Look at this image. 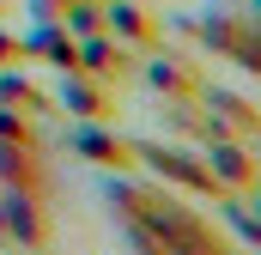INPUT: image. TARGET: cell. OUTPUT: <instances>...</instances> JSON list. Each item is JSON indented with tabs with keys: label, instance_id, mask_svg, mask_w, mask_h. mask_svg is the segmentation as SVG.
Segmentation results:
<instances>
[{
	"label": "cell",
	"instance_id": "obj_8",
	"mask_svg": "<svg viewBox=\"0 0 261 255\" xmlns=\"http://www.w3.org/2000/svg\"><path fill=\"white\" fill-rule=\"evenodd\" d=\"M0 104H6V110H24V116H37V110H43V97L31 91V79H12V73L0 79Z\"/></svg>",
	"mask_w": 261,
	"mask_h": 255
},
{
	"label": "cell",
	"instance_id": "obj_5",
	"mask_svg": "<svg viewBox=\"0 0 261 255\" xmlns=\"http://www.w3.org/2000/svg\"><path fill=\"white\" fill-rule=\"evenodd\" d=\"M0 189H12V194H49V176H43L37 146H6V140H0Z\"/></svg>",
	"mask_w": 261,
	"mask_h": 255
},
{
	"label": "cell",
	"instance_id": "obj_11",
	"mask_svg": "<svg viewBox=\"0 0 261 255\" xmlns=\"http://www.w3.org/2000/svg\"><path fill=\"white\" fill-rule=\"evenodd\" d=\"M0 55H12V43H6V37H0Z\"/></svg>",
	"mask_w": 261,
	"mask_h": 255
},
{
	"label": "cell",
	"instance_id": "obj_7",
	"mask_svg": "<svg viewBox=\"0 0 261 255\" xmlns=\"http://www.w3.org/2000/svg\"><path fill=\"white\" fill-rule=\"evenodd\" d=\"M152 91H170V97H195V73L189 67H176V61H152Z\"/></svg>",
	"mask_w": 261,
	"mask_h": 255
},
{
	"label": "cell",
	"instance_id": "obj_3",
	"mask_svg": "<svg viewBox=\"0 0 261 255\" xmlns=\"http://www.w3.org/2000/svg\"><path fill=\"white\" fill-rule=\"evenodd\" d=\"M206 170H213V183L231 194H249L261 183V158L249 152V140H237V134H219V140H206Z\"/></svg>",
	"mask_w": 261,
	"mask_h": 255
},
{
	"label": "cell",
	"instance_id": "obj_6",
	"mask_svg": "<svg viewBox=\"0 0 261 255\" xmlns=\"http://www.w3.org/2000/svg\"><path fill=\"white\" fill-rule=\"evenodd\" d=\"M61 110L79 116V122H103L116 104H110V91H97V79H67L61 85Z\"/></svg>",
	"mask_w": 261,
	"mask_h": 255
},
{
	"label": "cell",
	"instance_id": "obj_9",
	"mask_svg": "<svg viewBox=\"0 0 261 255\" xmlns=\"http://www.w3.org/2000/svg\"><path fill=\"white\" fill-rule=\"evenodd\" d=\"M225 219H231V231H237V243H249V249H261V219L231 194V207H225Z\"/></svg>",
	"mask_w": 261,
	"mask_h": 255
},
{
	"label": "cell",
	"instance_id": "obj_1",
	"mask_svg": "<svg viewBox=\"0 0 261 255\" xmlns=\"http://www.w3.org/2000/svg\"><path fill=\"white\" fill-rule=\"evenodd\" d=\"M49 231H55L49 194H12V189H0V243H6V249L43 255L49 249Z\"/></svg>",
	"mask_w": 261,
	"mask_h": 255
},
{
	"label": "cell",
	"instance_id": "obj_10",
	"mask_svg": "<svg viewBox=\"0 0 261 255\" xmlns=\"http://www.w3.org/2000/svg\"><path fill=\"white\" fill-rule=\"evenodd\" d=\"M237 200H243V207H249V213H255V219H261V183H255V189H249V194H237Z\"/></svg>",
	"mask_w": 261,
	"mask_h": 255
},
{
	"label": "cell",
	"instance_id": "obj_4",
	"mask_svg": "<svg viewBox=\"0 0 261 255\" xmlns=\"http://www.w3.org/2000/svg\"><path fill=\"white\" fill-rule=\"evenodd\" d=\"M67 146H73L85 164H97V170H134V146L116 140L103 122H79L73 134H67Z\"/></svg>",
	"mask_w": 261,
	"mask_h": 255
},
{
	"label": "cell",
	"instance_id": "obj_2",
	"mask_svg": "<svg viewBox=\"0 0 261 255\" xmlns=\"http://www.w3.org/2000/svg\"><path fill=\"white\" fill-rule=\"evenodd\" d=\"M134 170H152V176H164V183H182L189 194L225 200V189H219L213 170H206V158H189V152H176V146H152V140H140V146H134Z\"/></svg>",
	"mask_w": 261,
	"mask_h": 255
}]
</instances>
